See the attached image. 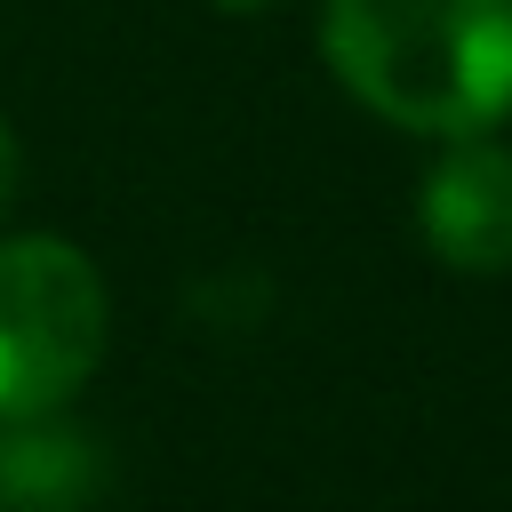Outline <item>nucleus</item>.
<instances>
[{
    "label": "nucleus",
    "mask_w": 512,
    "mask_h": 512,
    "mask_svg": "<svg viewBox=\"0 0 512 512\" xmlns=\"http://www.w3.org/2000/svg\"><path fill=\"white\" fill-rule=\"evenodd\" d=\"M320 48L392 128L488 136L512 112V0H328Z\"/></svg>",
    "instance_id": "1"
},
{
    "label": "nucleus",
    "mask_w": 512,
    "mask_h": 512,
    "mask_svg": "<svg viewBox=\"0 0 512 512\" xmlns=\"http://www.w3.org/2000/svg\"><path fill=\"white\" fill-rule=\"evenodd\" d=\"M104 280L72 240H0V424L56 416L104 360Z\"/></svg>",
    "instance_id": "2"
},
{
    "label": "nucleus",
    "mask_w": 512,
    "mask_h": 512,
    "mask_svg": "<svg viewBox=\"0 0 512 512\" xmlns=\"http://www.w3.org/2000/svg\"><path fill=\"white\" fill-rule=\"evenodd\" d=\"M416 224L448 272H512V152L488 136H448L416 184Z\"/></svg>",
    "instance_id": "3"
},
{
    "label": "nucleus",
    "mask_w": 512,
    "mask_h": 512,
    "mask_svg": "<svg viewBox=\"0 0 512 512\" xmlns=\"http://www.w3.org/2000/svg\"><path fill=\"white\" fill-rule=\"evenodd\" d=\"M16 176H24V160H16V136H8V120H0V208L16 200Z\"/></svg>",
    "instance_id": "4"
},
{
    "label": "nucleus",
    "mask_w": 512,
    "mask_h": 512,
    "mask_svg": "<svg viewBox=\"0 0 512 512\" xmlns=\"http://www.w3.org/2000/svg\"><path fill=\"white\" fill-rule=\"evenodd\" d=\"M216 8H264V0H216Z\"/></svg>",
    "instance_id": "5"
}]
</instances>
